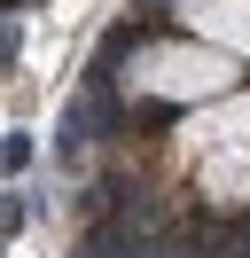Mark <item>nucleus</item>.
<instances>
[{"instance_id":"obj_1","label":"nucleus","mask_w":250,"mask_h":258,"mask_svg":"<svg viewBox=\"0 0 250 258\" xmlns=\"http://www.w3.org/2000/svg\"><path fill=\"white\" fill-rule=\"evenodd\" d=\"M78 258H164V250H149V242H141V235H125V227H94Z\"/></svg>"},{"instance_id":"obj_2","label":"nucleus","mask_w":250,"mask_h":258,"mask_svg":"<svg viewBox=\"0 0 250 258\" xmlns=\"http://www.w3.org/2000/svg\"><path fill=\"white\" fill-rule=\"evenodd\" d=\"M0 164H8V172H24V164H31V141H24V133H8V141H0Z\"/></svg>"}]
</instances>
